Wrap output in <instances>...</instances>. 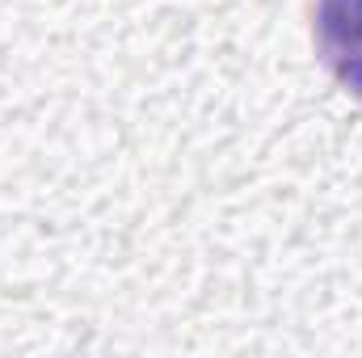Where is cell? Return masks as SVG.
I'll use <instances>...</instances> for the list:
<instances>
[{"mask_svg":"<svg viewBox=\"0 0 362 358\" xmlns=\"http://www.w3.org/2000/svg\"><path fill=\"white\" fill-rule=\"evenodd\" d=\"M312 42L329 76L362 101V0H312Z\"/></svg>","mask_w":362,"mask_h":358,"instance_id":"cell-1","label":"cell"}]
</instances>
